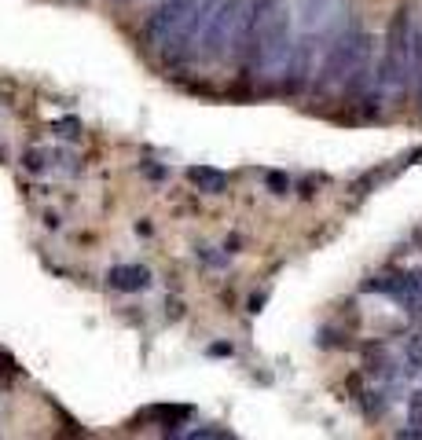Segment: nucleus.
I'll return each instance as SVG.
<instances>
[{"label": "nucleus", "instance_id": "nucleus-6", "mask_svg": "<svg viewBox=\"0 0 422 440\" xmlns=\"http://www.w3.org/2000/svg\"><path fill=\"white\" fill-rule=\"evenodd\" d=\"M338 0H301V34H316L334 15Z\"/></svg>", "mask_w": 422, "mask_h": 440}, {"label": "nucleus", "instance_id": "nucleus-1", "mask_svg": "<svg viewBox=\"0 0 422 440\" xmlns=\"http://www.w3.org/2000/svg\"><path fill=\"white\" fill-rule=\"evenodd\" d=\"M290 52H294L290 0H257V29H253V52H250L246 74H257L265 81H283Z\"/></svg>", "mask_w": 422, "mask_h": 440}, {"label": "nucleus", "instance_id": "nucleus-4", "mask_svg": "<svg viewBox=\"0 0 422 440\" xmlns=\"http://www.w3.org/2000/svg\"><path fill=\"white\" fill-rule=\"evenodd\" d=\"M316 74V34H301L294 41V52H290V62H286V77H283V85L286 92H305L308 85V77Z\"/></svg>", "mask_w": 422, "mask_h": 440}, {"label": "nucleus", "instance_id": "nucleus-5", "mask_svg": "<svg viewBox=\"0 0 422 440\" xmlns=\"http://www.w3.org/2000/svg\"><path fill=\"white\" fill-rule=\"evenodd\" d=\"M107 283L110 290H121V293H140L151 286V272L143 265H114L107 272Z\"/></svg>", "mask_w": 422, "mask_h": 440}, {"label": "nucleus", "instance_id": "nucleus-12", "mask_svg": "<svg viewBox=\"0 0 422 440\" xmlns=\"http://www.w3.org/2000/svg\"><path fill=\"white\" fill-rule=\"evenodd\" d=\"M194 257H202L206 265H224V257H220V253H213L209 246H199V250H194Z\"/></svg>", "mask_w": 422, "mask_h": 440}, {"label": "nucleus", "instance_id": "nucleus-8", "mask_svg": "<svg viewBox=\"0 0 422 440\" xmlns=\"http://www.w3.org/2000/svg\"><path fill=\"white\" fill-rule=\"evenodd\" d=\"M59 161H67L59 151H41V147H34V151H26L22 154V166L29 173H52V169H62Z\"/></svg>", "mask_w": 422, "mask_h": 440}, {"label": "nucleus", "instance_id": "nucleus-2", "mask_svg": "<svg viewBox=\"0 0 422 440\" xmlns=\"http://www.w3.org/2000/svg\"><path fill=\"white\" fill-rule=\"evenodd\" d=\"M415 41H418V29H415V15L411 8L404 4L393 22L385 29V52L382 62L375 70V88H371V103L378 100H400L408 92L411 77H415Z\"/></svg>", "mask_w": 422, "mask_h": 440}, {"label": "nucleus", "instance_id": "nucleus-3", "mask_svg": "<svg viewBox=\"0 0 422 440\" xmlns=\"http://www.w3.org/2000/svg\"><path fill=\"white\" fill-rule=\"evenodd\" d=\"M194 8H199V0H161L147 15V22H143V44L151 52H166L169 41L184 29V22L191 19Z\"/></svg>", "mask_w": 422, "mask_h": 440}, {"label": "nucleus", "instance_id": "nucleus-13", "mask_svg": "<svg viewBox=\"0 0 422 440\" xmlns=\"http://www.w3.org/2000/svg\"><path fill=\"white\" fill-rule=\"evenodd\" d=\"M235 349L232 345H224V341H217V345H209V356H232Z\"/></svg>", "mask_w": 422, "mask_h": 440}, {"label": "nucleus", "instance_id": "nucleus-9", "mask_svg": "<svg viewBox=\"0 0 422 440\" xmlns=\"http://www.w3.org/2000/svg\"><path fill=\"white\" fill-rule=\"evenodd\" d=\"M404 356H408V364L415 371H422V334H411L408 341H404Z\"/></svg>", "mask_w": 422, "mask_h": 440}, {"label": "nucleus", "instance_id": "nucleus-7", "mask_svg": "<svg viewBox=\"0 0 422 440\" xmlns=\"http://www.w3.org/2000/svg\"><path fill=\"white\" fill-rule=\"evenodd\" d=\"M187 180L199 187L202 194H224V191H228V173H220L213 166H191L187 169Z\"/></svg>", "mask_w": 422, "mask_h": 440}, {"label": "nucleus", "instance_id": "nucleus-10", "mask_svg": "<svg viewBox=\"0 0 422 440\" xmlns=\"http://www.w3.org/2000/svg\"><path fill=\"white\" fill-rule=\"evenodd\" d=\"M265 187H268L272 194H286V191H290V176L272 169V173H265Z\"/></svg>", "mask_w": 422, "mask_h": 440}, {"label": "nucleus", "instance_id": "nucleus-11", "mask_svg": "<svg viewBox=\"0 0 422 440\" xmlns=\"http://www.w3.org/2000/svg\"><path fill=\"white\" fill-rule=\"evenodd\" d=\"M52 133H55V136H67V140H74V136L81 133V121H74V118H62V121H52Z\"/></svg>", "mask_w": 422, "mask_h": 440}]
</instances>
